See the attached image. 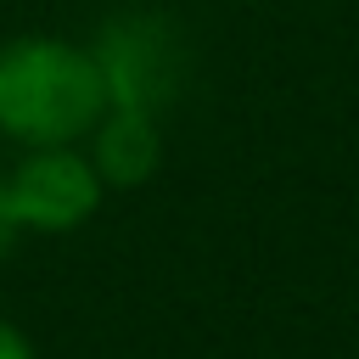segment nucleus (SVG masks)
I'll return each mask as SVG.
<instances>
[{
  "mask_svg": "<svg viewBox=\"0 0 359 359\" xmlns=\"http://www.w3.org/2000/svg\"><path fill=\"white\" fill-rule=\"evenodd\" d=\"M90 56L107 84V107H140L157 112L180 95L185 79V45L163 11H118L90 39Z\"/></svg>",
  "mask_w": 359,
  "mask_h": 359,
  "instance_id": "f03ea898",
  "label": "nucleus"
},
{
  "mask_svg": "<svg viewBox=\"0 0 359 359\" xmlns=\"http://www.w3.org/2000/svg\"><path fill=\"white\" fill-rule=\"evenodd\" d=\"M79 146L107 191H140L163 168V118L140 107H107Z\"/></svg>",
  "mask_w": 359,
  "mask_h": 359,
  "instance_id": "20e7f679",
  "label": "nucleus"
},
{
  "mask_svg": "<svg viewBox=\"0 0 359 359\" xmlns=\"http://www.w3.org/2000/svg\"><path fill=\"white\" fill-rule=\"evenodd\" d=\"M0 185L22 236H73L107 202V185L84 146H28L0 174Z\"/></svg>",
  "mask_w": 359,
  "mask_h": 359,
  "instance_id": "7ed1b4c3",
  "label": "nucleus"
},
{
  "mask_svg": "<svg viewBox=\"0 0 359 359\" xmlns=\"http://www.w3.org/2000/svg\"><path fill=\"white\" fill-rule=\"evenodd\" d=\"M107 112V84L84 39L11 34L0 39V135L28 146H79Z\"/></svg>",
  "mask_w": 359,
  "mask_h": 359,
  "instance_id": "f257e3e1",
  "label": "nucleus"
},
{
  "mask_svg": "<svg viewBox=\"0 0 359 359\" xmlns=\"http://www.w3.org/2000/svg\"><path fill=\"white\" fill-rule=\"evenodd\" d=\"M17 241H22V230H17V219H11V202H6V185H0V264L17 252Z\"/></svg>",
  "mask_w": 359,
  "mask_h": 359,
  "instance_id": "423d86ee",
  "label": "nucleus"
},
{
  "mask_svg": "<svg viewBox=\"0 0 359 359\" xmlns=\"http://www.w3.org/2000/svg\"><path fill=\"white\" fill-rule=\"evenodd\" d=\"M0 359H39L34 342H28V331L17 320H6V314H0Z\"/></svg>",
  "mask_w": 359,
  "mask_h": 359,
  "instance_id": "39448f33",
  "label": "nucleus"
}]
</instances>
